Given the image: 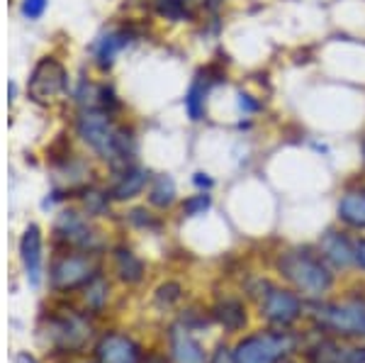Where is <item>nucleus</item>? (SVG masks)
Segmentation results:
<instances>
[{
    "instance_id": "obj_1",
    "label": "nucleus",
    "mask_w": 365,
    "mask_h": 363,
    "mask_svg": "<svg viewBox=\"0 0 365 363\" xmlns=\"http://www.w3.org/2000/svg\"><path fill=\"white\" fill-rule=\"evenodd\" d=\"M78 134L113 166L117 163L127 166V134L115 125L105 110H83L78 117Z\"/></svg>"
},
{
    "instance_id": "obj_2",
    "label": "nucleus",
    "mask_w": 365,
    "mask_h": 363,
    "mask_svg": "<svg viewBox=\"0 0 365 363\" xmlns=\"http://www.w3.org/2000/svg\"><path fill=\"white\" fill-rule=\"evenodd\" d=\"M280 273L290 280L292 285L309 297H319L322 292L331 288V273L317 256L307 251H287L278 261Z\"/></svg>"
},
{
    "instance_id": "obj_3",
    "label": "nucleus",
    "mask_w": 365,
    "mask_h": 363,
    "mask_svg": "<svg viewBox=\"0 0 365 363\" xmlns=\"http://www.w3.org/2000/svg\"><path fill=\"white\" fill-rule=\"evenodd\" d=\"M314 322L322 329L339 337H365V300L329 302L314 310Z\"/></svg>"
},
{
    "instance_id": "obj_4",
    "label": "nucleus",
    "mask_w": 365,
    "mask_h": 363,
    "mask_svg": "<svg viewBox=\"0 0 365 363\" xmlns=\"http://www.w3.org/2000/svg\"><path fill=\"white\" fill-rule=\"evenodd\" d=\"M295 349V337L287 332H261L241 339L234 349L237 363H280Z\"/></svg>"
},
{
    "instance_id": "obj_5",
    "label": "nucleus",
    "mask_w": 365,
    "mask_h": 363,
    "mask_svg": "<svg viewBox=\"0 0 365 363\" xmlns=\"http://www.w3.org/2000/svg\"><path fill=\"white\" fill-rule=\"evenodd\" d=\"M66 88V68L56 61V58H42V61L34 66L32 76L27 81V96L34 103L46 105L54 103L58 96Z\"/></svg>"
},
{
    "instance_id": "obj_6",
    "label": "nucleus",
    "mask_w": 365,
    "mask_h": 363,
    "mask_svg": "<svg viewBox=\"0 0 365 363\" xmlns=\"http://www.w3.org/2000/svg\"><path fill=\"white\" fill-rule=\"evenodd\" d=\"M96 278V263L91 256H63L51 268V285L56 290H73L81 285H88Z\"/></svg>"
},
{
    "instance_id": "obj_7",
    "label": "nucleus",
    "mask_w": 365,
    "mask_h": 363,
    "mask_svg": "<svg viewBox=\"0 0 365 363\" xmlns=\"http://www.w3.org/2000/svg\"><path fill=\"white\" fill-rule=\"evenodd\" d=\"M261 315L270 322V324L287 327L302 315V302H299V297L295 292L270 288L266 295H263Z\"/></svg>"
},
{
    "instance_id": "obj_8",
    "label": "nucleus",
    "mask_w": 365,
    "mask_h": 363,
    "mask_svg": "<svg viewBox=\"0 0 365 363\" xmlns=\"http://www.w3.org/2000/svg\"><path fill=\"white\" fill-rule=\"evenodd\" d=\"M20 256L22 266L27 271V280L32 288H39L42 283V232L37 225H29L20 239Z\"/></svg>"
},
{
    "instance_id": "obj_9",
    "label": "nucleus",
    "mask_w": 365,
    "mask_h": 363,
    "mask_svg": "<svg viewBox=\"0 0 365 363\" xmlns=\"http://www.w3.org/2000/svg\"><path fill=\"white\" fill-rule=\"evenodd\" d=\"M168 342H170V354H173L175 363H207L202 347L195 337L190 334L185 324H173L168 332Z\"/></svg>"
},
{
    "instance_id": "obj_10",
    "label": "nucleus",
    "mask_w": 365,
    "mask_h": 363,
    "mask_svg": "<svg viewBox=\"0 0 365 363\" xmlns=\"http://www.w3.org/2000/svg\"><path fill=\"white\" fill-rule=\"evenodd\" d=\"M96 354L100 363H139V347L125 334L103 337Z\"/></svg>"
},
{
    "instance_id": "obj_11",
    "label": "nucleus",
    "mask_w": 365,
    "mask_h": 363,
    "mask_svg": "<svg viewBox=\"0 0 365 363\" xmlns=\"http://www.w3.org/2000/svg\"><path fill=\"white\" fill-rule=\"evenodd\" d=\"M312 363H365V347H346L339 342H322L309 351Z\"/></svg>"
},
{
    "instance_id": "obj_12",
    "label": "nucleus",
    "mask_w": 365,
    "mask_h": 363,
    "mask_svg": "<svg viewBox=\"0 0 365 363\" xmlns=\"http://www.w3.org/2000/svg\"><path fill=\"white\" fill-rule=\"evenodd\" d=\"M319 249L324 254V259L329 263H334L336 268H349L353 263H358L356 259V244H351L344 234L339 232H327L319 242Z\"/></svg>"
},
{
    "instance_id": "obj_13",
    "label": "nucleus",
    "mask_w": 365,
    "mask_h": 363,
    "mask_svg": "<svg viewBox=\"0 0 365 363\" xmlns=\"http://www.w3.org/2000/svg\"><path fill=\"white\" fill-rule=\"evenodd\" d=\"M88 334H91V332H88V324L81 317H76V315L56 319L54 327H51V337H54L61 347H68V349L81 347V344L88 339Z\"/></svg>"
},
{
    "instance_id": "obj_14",
    "label": "nucleus",
    "mask_w": 365,
    "mask_h": 363,
    "mask_svg": "<svg viewBox=\"0 0 365 363\" xmlns=\"http://www.w3.org/2000/svg\"><path fill=\"white\" fill-rule=\"evenodd\" d=\"M56 232L61 237H66L71 244H78V247H91L93 234L86 227V222L78 218L76 213H63L56 222Z\"/></svg>"
},
{
    "instance_id": "obj_15",
    "label": "nucleus",
    "mask_w": 365,
    "mask_h": 363,
    "mask_svg": "<svg viewBox=\"0 0 365 363\" xmlns=\"http://www.w3.org/2000/svg\"><path fill=\"white\" fill-rule=\"evenodd\" d=\"M339 218L346 225L356 227V230H365V193L361 190L346 193L339 203Z\"/></svg>"
},
{
    "instance_id": "obj_16",
    "label": "nucleus",
    "mask_w": 365,
    "mask_h": 363,
    "mask_svg": "<svg viewBox=\"0 0 365 363\" xmlns=\"http://www.w3.org/2000/svg\"><path fill=\"white\" fill-rule=\"evenodd\" d=\"M146 180H149V173L141 171V168H125V173L120 175V180L113 188V198L117 200H129V198L139 195L144 190Z\"/></svg>"
},
{
    "instance_id": "obj_17",
    "label": "nucleus",
    "mask_w": 365,
    "mask_h": 363,
    "mask_svg": "<svg viewBox=\"0 0 365 363\" xmlns=\"http://www.w3.org/2000/svg\"><path fill=\"white\" fill-rule=\"evenodd\" d=\"M215 317L225 329L229 332H239L246 324V310L239 300H225L215 307Z\"/></svg>"
},
{
    "instance_id": "obj_18",
    "label": "nucleus",
    "mask_w": 365,
    "mask_h": 363,
    "mask_svg": "<svg viewBox=\"0 0 365 363\" xmlns=\"http://www.w3.org/2000/svg\"><path fill=\"white\" fill-rule=\"evenodd\" d=\"M129 42V34H125V32H110L108 37H103L98 42V46H96V56H98V63L103 68H108L110 63L115 61V54L117 51L122 49Z\"/></svg>"
},
{
    "instance_id": "obj_19",
    "label": "nucleus",
    "mask_w": 365,
    "mask_h": 363,
    "mask_svg": "<svg viewBox=\"0 0 365 363\" xmlns=\"http://www.w3.org/2000/svg\"><path fill=\"white\" fill-rule=\"evenodd\" d=\"M115 261H117V273H120V278L127 280V283H139L141 276H144V263H141L132 251L117 249Z\"/></svg>"
},
{
    "instance_id": "obj_20",
    "label": "nucleus",
    "mask_w": 365,
    "mask_h": 363,
    "mask_svg": "<svg viewBox=\"0 0 365 363\" xmlns=\"http://www.w3.org/2000/svg\"><path fill=\"white\" fill-rule=\"evenodd\" d=\"M175 200V183L170 175H156L149 190V203L156 208H168Z\"/></svg>"
},
{
    "instance_id": "obj_21",
    "label": "nucleus",
    "mask_w": 365,
    "mask_h": 363,
    "mask_svg": "<svg viewBox=\"0 0 365 363\" xmlns=\"http://www.w3.org/2000/svg\"><path fill=\"white\" fill-rule=\"evenodd\" d=\"M205 96H207V81L197 78L195 83L190 86L185 96V110L190 115V120H202L205 115Z\"/></svg>"
},
{
    "instance_id": "obj_22",
    "label": "nucleus",
    "mask_w": 365,
    "mask_h": 363,
    "mask_svg": "<svg viewBox=\"0 0 365 363\" xmlns=\"http://www.w3.org/2000/svg\"><path fill=\"white\" fill-rule=\"evenodd\" d=\"M86 302H88V307H93V310H103V305L108 302V283H105L100 276H96L91 283H88Z\"/></svg>"
},
{
    "instance_id": "obj_23",
    "label": "nucleus",
    "mask_w": 365,
    "mask_h": 363,
    "mask_svg": "<svg viewBox=\"0 0 365 363\" xmlns=\"http://www.w3.org/2000/svg\"><path fill=\"white\" fill-rule=\"evenodd\" d=\"M158 15H163L166 20H185L187 15V8H185V0H154Z\"/></svg>"
},
{
    "instance_id": "obj_24",
    "label": "nucleus",
    "mask_w": 365,
    "mask_h": 363,
    "mask_svg": "<svg viewBox=\"0 0 365 363\" xmlns=\"http://www.w3.org/2000/svg\"><path fill=\"white\" fill-rule=\"evenodd\" d=\"M212 208V198L207 193H197V195H190L182 205V213L187 215V218H200V215H205L207 210Z\"/></svg>"
},
{
    "instance_id": "obj_25",
    "label": "nucleus",
    "mask_w": 365,
    "mask_h": 363,
    "mask_svg": "<svg viewBox=\"0 0 365 363\" xmlns=\"http://www.w3.org/2000/svg\"><path fill=\"white\" fill-rule=\"evenodd\" d=\"M178 300H180V285L178 283H166V285H161L156 292V302L161 307H170Z\"/></svg>"
},
{
    "instance_id": "obj_26",
    "label": "nucleus",
    "mask_w": 365,
    "mask_h": 363,
    "mask_svg": "<svg viewBox=\"0 0 365 363\" xmlns=\"http://www.w3.org/2000/svg\"><path fill=\"white\" fill-rule=\"evenodd\" d=\"M86 208H88V213H93V215H100L105 208H108V198L103 195V193H98V190H91V193H86Z\"/></svg>"
},
{
    "instance_id": "obj_27",
    "label": "nucleus",
    "mask_w": 365,
    "mask_h": 363,
    "mask_svg": "<svg viewBox=\"0 0 365 363\" xmlns=\"http://www.w3.org/2000/svg\"><path fill=\"white\" fill-rule=\"evenodd\" d=\"M44 10H46V0H22V15L29 17V20L42 17Z\"/></svg>"
},
{
    "instance_id": "obj_28",
    "label": "nucleus",
    "mask_w": 365,
    "mask_h": 363,
    "mask_svg": "<svg viewBox=\"0 0 365 363\" xmlns=\"http://www.w3.org/2000/svg\"><path fill=\"white\" fill-rule=\"evenodd\" d=\"M212 363H237V359H234V351H229L227 347H220L215 351V356H212Z\"/></svg>"
},
{
    "instance_id": "obj_29",
    "label": "nucleus",
    "mask_w": 365,
    "mask_h": 363,
    "mask_svg": "<svg viewBox=\"0 0 365 363\" xmlns=\"http://www.w3.org/2000/svg\"><path fill=\"white\" fill-rule=\"evenodd\" d=\"M239 108H241V110H246V113H256V110H258V103L253 101L251 96H244V93H241V96H239Z\"/></svg>"
},
{
    "instance_id": "obj_30",
    "label": "nucleus",
    "mask_w": 365,
    "mask_h": 363,
    "mask_svg": "<svg viewBox=\"0 0 365 363\" xmlns=\"http://www.w3.org/2000/svg\"><path fill=\"white\" fill-rule=\"evenodd\" d=\"M195 185H200V188H212V178L207 173H195Z\"/></svg>"
},
{
    "instance_id": "obj_31",
    "label": "nucleus",
    "mask_w": 365,
    "mask_h": 363,
    "mask_svg": "<svg viewBox=\"0 0 365 363\" xmlns=\"http://www.w3.org/2000/svg\"><path fill=\"white\" fill-rule=\"evenodd\" d=\"M356 259L365 268V239H361V242L356 244Z\"/></svg>"
},
{
    "instance_id": "obj_32",
    "label": "nucleus",
    "mask_w": 365,
    "mask_h": 363,
    "mask_svg": "<svg viewBox=\"0 0 365 363\" xmlns=\"http://www.w3.org/2000/svg\"><path fill=\"white\" fill-rule=\"evenodd\" d=\"M17 363H37V361H34L29 354H20V356H17Z\"/></svg>"
},
{
    "instance_id": "obj_33",
    "label": "nucleus",
    "mask_w": 365,
    "mask_h": 363,
    "mask_svg": "<svg viewBox=\"0 0 365 363\" xmlns=\"http://www.w3.org/2000/svg\"><path fill=\"white\" fill-rule=\"evenodd\" d=\"M151 363H166V361H158V359H156V361H151Z\"/></svg>"
}]
</instances>
